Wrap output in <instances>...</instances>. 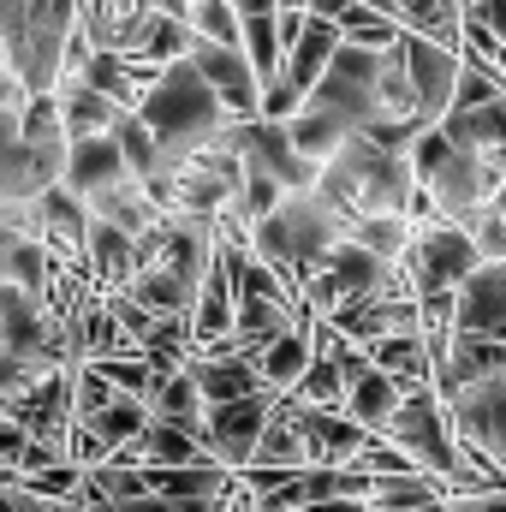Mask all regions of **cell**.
I'll use <instances>...</instances> for the list:
<instances>
[{"mask_svg":"<svg viewBox=\"0 0 506 512\" xmlns=\"http://www.w3.org/2000/svg\"><path fill=\"white\" fill-rule=\"evenodd\" d=\"M322 203L340 209V221H364V215H405L417 179H411V161L405 155H387L376 143H364L358 131L316 167V185H310Z\"/></svg>","mask_w":506,"mask_h":512,"instance_id":"obj_1","label":"cell"},{"mask_svg":"<svg viewBox=\"0 0 506 512\" xmlns=\"http://www.w3.org/2000/svg\"><path fill=\"white\" fill-rule=\"evenodd\" d=\"M149 137L161 143V167L173 173L185 155H197L215 131L227 126V108L215 102V90L197 78V66L191 60H173V66H161L155 72V84L143 90V102L131 108Z\"/></svg>","mask_w":506,"mask_h":512,"instance_id":"obj_2","label":"cell"},{"mask_svg":"<svg viewBox=\"0 0 506 512\" xmlns=\"http://www.w3.org/2000/svg\"><path fill=\"white\" fill-rule=\"evenodd\" d=\"M340 239H346V221H340L334 203H322L316 191H286L280 209L262 215V221L251 227V256L268 262V268L298 292V280L334 251Z\"/></svg>","mask_w":506,"mask_h":512,"instance_id":"obj_3","label":"cell"},{"mask_svg":"<svg viewBox=\"0 0 506 512\" xmlns=\"http://www.w3.org/2000/svg\"><path fill=\"white\" fill-rule=\"evenodd\" d=\"M72 30H78V0H24V12L0 36L6 72L18 78L24 96H48L60 84V60H66Z\"/></svg>","mask_w":506,"mask_h":512,"instance_id":"obj_4","label":"cell"},{"mask_svg":"<svg viewBox=\"0 0 506 512\" xmlns=\"http://www.w3.org/2000/svg\"><path fill=\"white\" fill-rule=\"evenodd\" d=\"M381 441H393V447H399L423 477H435V483H453V471H459V441H453V423H447L435 387H411V393L399 399V411L387 417Z\"/></svg>","mask_w":506,"mask_h":512,"instance_id":"obj_5","label":"cell"},{"mask_svg":"<svg viewBox=\"0 0 506 512\" xmlns=\"http://www.w3.org/2000/svg\"><path fill=\"white\" fill-rule=\"evenodd\" d=\"M387 274H393V262H381L370 256L364 245H352V239H340L334 251L322 256L304 280H298V304L310 310V316H334V310H346V304H358V298H370L387 286Z\"/></svg>","mask_w":506,"mask_h":512,"instance_id":"obj_6","label":"cell"},{"mask_svg":"<svg viewBox=\"0 0 506 512\" xmlns=\"http://www.w3.org/2000/svg\"><path fill=\"white\" fill-rule=\"evenodd\" d=\"M376 90H381V54L340 42L334 60H328V72L316 78V90H310L304 102H322V108H334L352 131H370L381 120V96Z\"/></svg>","mask_w":506,"mask_h":512,"instance_id":"obj_7","label":"cell"},{"mask_svg":"<svg viewBox=\"0 0 506 512\" xmlns=\"http://www.w3.org/2000/svg\"><path fill=\"white\" fill-rule=\"evenodd\" d=\"M483 256L471 245V233H459L453 221H429V227H411V245L399 256L411 292H453Z\"/></svg>","mask_w":506,"mask_h":512,"instance_id":"obj_8","label":"cell"},{"mask_svg":"<svg viewBox=\"0 0 506 512\" xmlns=\"http://www.w3.org/2000/svg\"><path fill=\"white\" fill-rule=\"evenodd\" d=\"M274 399L280 393H245V399H227V405H209L203 411V429H197V441H203V459H215L221 471H245L256 453V435H262V423H268V411H274Z\"/></svg>","mask_w":506,"mask_h":512,"instance_id":"obj_9","label":"cell"},{"mask_svg":"<svg viewBox=\"0 0 506 512\" xmlns=\"http://www.w3.org/2000/svg\"><path fill=\"white\" fill-rule=\"evenodd\" d=\"M215 137H221L245 167L268 173L280 191H310V185H316V167L286 143V126H274V120H227Z\"/></svg>","mask_w":506,"mask_h":512,"instance_id":"obj_10","label":"cell"},{"mask_svg":"<svg viewBox=\"0 0 506 512\" xmlns=\"http://www.w3.org/2000/svg\"><path fill=\"white\" fill-rule=\"evenodd\" d=\"M441 411H447L459 447H477V453H489V459L506 447V376L453 387V393L441 399Z\"/></svg>","mask_w":506,"mask_h":512,"instance_id":"obj_11","label":"cell"},{"mask_svg":"<svg viewBox=\"0 0 506 512\" xmlns=\"http://www.w3.org/2000/svg\"><path fill=\"white\" fill-rule=\"evenodd\" d=\"M399 66H405V84H411V102H417V120L423 126H441L447 120V102H453V78H459V54L441 48V42H423V36H405L399 30Z\"/></svg>","mask_w":506,"mask_h":512,"instance_id":"obj_12","label":"cell"},{"mask_svg":"<svg viewBox=\"0 0 506 512\" xmlns=\"http://www.w3.org/2000/svg\"><path fill=\"white\" fill-rule=\"evenodd\" d=\"M191 66H197V78L215 90V102L227 108V120H256V102H262V84H256L251 60H245V48H221V42H203V36H191V54H185Z\"/></svg>","mask_w":506,"mask_h":512,"instance_id":"obj_13","label":"cell"},{"mask_svg":"<svg viewBox=\"0 0 506 512\" xmlns=\"http://www.w3.org/2000/svg\"><path fill=\"white\" fill-rule=\"evenodd\" d=\"M453 334H477V340L506 346V262H477L453 286Z\"/></svg>","mask_w":506,"mask_h":512,"instance_id":"obj_14","label":"cell"},{"mask_svg":"<svg viewBox=\"0 0 506 512\" xmlns=\"http://www.w3.org/2000/svg\"><path fill=\"white\" fill-rule=\"evenodd\" d=\"M292 417H298V435H304V447H310V465H352L358 447L370 441L346 411H310V405H292Z\"/></svg>","mask_w":506,"mask_h":512,"instance_id":"obj_15","label":"cell"},{"mask_svg":"<svg viewBox=\"0 0 506 512\" xmlns=\"http://www.w3.org/2000/svg\"><path fill=\"white\" fill-rule=\"evenodd\" d=\"M114 179H131L126 155H120V143H114V131L66 143V173H60V185H66L72 197H90V191H102V185H114Z\"/></svg>","mask_w":506,"mask_h":512,"instance_id":"obj_16","label":"cell"},{"mask_svg":"<svg viewBox=\"0 0 506 512\" xmlns=\"http://www.w3.org/2000/svg\"><path fill=\"white\" fill-rule=\"evenodd\" d=\"M84 274H90L96 298L126 292V280L137 274V245H131V233L90 221V233H84Z\"/></svg>","mask_w":506,"mask_h":512,"instance_id":"obj_17","label":"cell"},{"mask_svg":"<svg viewBox=\"0 0 506 512\" xmlns=\"http://www.w3.org/2000/svg\"><path fill=\"white\" fill-rule=\"evenodd\" d=\"M84 203V215L90 221H102V227H120V233H149L155 221H161V209L149 203V191L137 185V179H114V185H102V191H90V197H78Z\"/></svg>","mask_w":506,"mask_h":512,"instance_id":"obj_18","label":"cell"},{"mask_svg":"<svg viewBox=\"0 0 506 512\" xmlns=\"http://www.w3.org/2000/svg\"><path fill=\"white\" fill-rule=\"evenodd\" d=\"M310 322H316V316L304 310V316H298V322L274 340V346H262V352H256V376H262V387H268V393H292V387H298V376L310 370V358H316Z\"/></svg>","mask_w":506,"mask_h":512,"instance_id":"obj_19","label":"cell"},{"mask_svg":"<svg viewBox=\"0 0 506 512\" xmlns=\"http://www.w3.org/2000/svg\"><path fill=\"white\" fill-rule=\"evenodd\" d=\"M48 96H54V114H60L66 143H78V137H102V131H114V120H120V108H114L108 96H96L84 78H60Z\"/></svg>","mask_w":506,"mask_h":512,"instance_id":"obj_20","label":"cell"},{"mask_svg":"<svg viewBox=\"0 0 506 512\" xmlns=\"http://www.w3.org/2000/svg\"><path fill=\"white\" fill-rule=\"evenodd\" d=\"M251 465H262V471H304V465H310V447H304V435H298V417H292V399H286V393L274 399V411H268V423H262V435H256Z\"/></svg>","mask_w":506,"mask_h":512,"instance_id":"obj_21","label":"cell"},{"mask_svg":"<svg viewBox=\"0 0 506 512\" xmlns=\"http://www.w3.org/2000/svg\"><path fill=\"white\" fill-rule=\"evenodd\" d=\"M185 376L203 393V411L227 405V399H245V393H262V376H256L251 358H185Z\"/></svg>","mask_w":506,"mask_h":512,"instance_id":"obj_22","label":"cell"},{"mask_svg":"<svg viewBox=\"0 0 506 512\" xmlns=\"http://www.w3.org/2000/svg\"><path fill=\"white\" fill-rule=\"evenodd\" d=\"M280 126H286V143H292L310 167H322V161L352 137V126H346L334 108H322V102H304V108H298L292 120H280Z\"/></svg>","mask_w":506,"mask_h":512,"instance_id":"obj_23","label":"cell"},{"mask_svg":"<svg viewBox=\"0 0 506 512\" xmlns=\"http://www.w3.org/2000/svg\"><path fill=\"white\" fill-rule=\"evenodd\" d=\"M441 137L453 149H471V155H506V96L483 102V108H465V114H447Z\"/></svg>","mask_w":506,"mask_h":512,"instance_id":"obj_24","label":"cell"},{"mask_svg":"<svg viewBox=\"0 0 506 512\" xmlns=\"http://www.w3.org/2000/svg\"><path fill=\"white\" fill-rule=\"evenodd\" d=\"M364 358H370V370L393 376L399 393L429 387V376H435V370H429V346H423V334H387V340H370Z\"/></svg>","mask_w":506,"mask_h":512,"instance_id":"obj_25","label":"cell"},{"mask_svg":"<svg viewBox=\"0 0 506 512\" xmlns=\"http://www.w3.org/2000/svg\"><path fill=\"white\" fill-rule=\"evenodd\" d=\"M399 399H405V393H399V382H393V376L364 370V376H352V382H346L340 411H346V417H352L364 435H381V429H387V417L399 411Z\"/></svg>","mask_w":506,"mask_h":512,"instance_id":"obj_26","label":"cell"},{"mask_svg":"<svg viewBox=\"0 0 506 512\" xmlns=\"http://www.w3.org/2000/svg\"><path fill=\"white\" fill-rule=\"evenodd\" d=\"M191 54V24L185 18H167V12H149L137 30H131V48L126 60H143V66H173V60H185Z\"/></svg>","mask_w":506,"mask_h":512,"instance_id":"obj_27","label":"cell"},{"mask_svg":"<svg viewBox=\"0 0 506 512\" xmlns=\"http://www.w3.org/2000/svg\"><path fill=\"white\" fill-rule=\"evenodd\" d=\"M143 405H149V417L155 423H173V429H203V393L197 382L185 376V370H173V376H155V387L143 393Z\"/></svg>","mask_w":506,"mask_h":512,"instance_id":"obj_28","label":"cell"},{"mask_svg":"<svg viewBox=\"0 0 506 512\" xmlns=\"http://www.w3.org/2000/svg\"><path fill=\"white\" fill-rule=\"evenodd\" d=\"M441 501H447V483H435L423 471L370 483V512H441Z\"/></svg>","mask_w":506,"mask_h":512,"instance_id":"obj_29","label":"cell"},{"mask_svg":"<svg viewBox=\"0 0 506 512\" xmlns=\"http://www.w3.org/2000/svg\"><path fill=\"white\" fill-rule=\"evenodd\" d=\"M143 423H149V405H143V399H126V393H114L96 417H84V429H90L108 453H120L126 441H137V435H143Z\"/></svg>","mask_w":506,"mask_h":512,"instance_id":"obj_30","label":"cell"},{"mask_svg":"<svg viewBox=\"0 0 506 512\" xmlns=\"http://www.w3.org/2000/svg\"><path fill=\"white\" fill-rule=\"evenodd\" d=\"M286 399H292V405H310V411H340V399H346V376H340V364H334L328 352H316L310 370L298 376V387H292Z\"/></svg>","mask_w":506,"mask_h":512,"instance_id":"obj_31","label":"cell"},{"mask_svg":"<svg viewBox=\"0 0 506 512\" xmlns=\"http://www.w3.org/2000/svg\"><path fill=\"white\" fill-rule=\"evenodd\" d=\"M346 239L364 245L370 256H381V262H399L405 245H411V221H405V215H364V221L346 227Z\"/></svg>","mask_w":506,"mask_h":512,"instance_id":"obj_32","label":"cell"},{"mask_svg":"<svg viewBox=\"0 0 506 512\" xmlns=\"http://www.w3.org/2000/svg\"><path fill=\"white\" fill-rule=\"evenodd\" d=\"M18 143H30V149H54V143H66L60 114H54V96H30V102H18Z\"/></svg>","mask_w":506,"mask_h":512,"instance_id":"obj_33","label":"cell"},{"mask_svg":"<svg viewBox=\"0 0 506 512\" xmlns=\"http://www.w3.org/2000/svg\"><path fill=\"white\" fill-rule=\"evenodd\" d=\"M191 36H203V42H221V48H239V18H233V6L227 0H191Z\"/></svg>","mask_w":506,"mask_h":512,"instance_id":"obj_34","label":"cell"},{"mask_svg":"<svg viewBox=\"0 0 506 512\" xmlns=\"http://www.w3.org/2000/svg\"><path fill=\"white\" fill-rule=\"evenodd\" d=\"M471 245H477L483 262H506V179H501V191L489 197V209L471 221Z\"/></svg>","mask_w":506,"mask_h":512,"instance_id":"obj_35","label":"cell"},{"mask_svg":"<svg viewBox=\"0 0 506 512\" xmlns=\"http://www.w3.org/2000/svg\"><path fill=\"white\" fill-rule=\"evenodd\" d=\"M506 96V84L495 72H483V66H471V60H459V78H453V102H447V114H465V108H483V102H495Z\"/></svg>","mask_w":506,"mask_h":512,"instance_id":"obj_36","label":"cell"},{"mask_svg":"<svg viewBox=\"0 0 506 512\" xmlns=\"http://www.w3.org/2000/svg\"><path fill=\"white\" fill-rule=\"evenodd\" d=\"M90 370L114 387V393H126V399H143V393L155 387V370L143 364V352H131V358H96Z\"/></svg>","mask_w":506,"mask_h":512,"instance_id":"obj_37","label":"cell"},{"mask_svg":"<svg viewBox=\"0 0 506 512\" xmlns=\"http://www.w3.org/2000/svg\"><path fill=\"white\" fill-rule=\"evenodd\" d=\"M24 429L12 423V417H0V471H18V453H24Z\"/></svg>","mask_w":506,"mask_h":512,"instance_id":"obj_38","label":"cell"},{"mask_svg":"<svg viewBox=\"0 0 506 512\" xmlns=\"http://www.w3.org/2000/svg\"><path fill=\"white\" fill-rule=\"evenodd\" d=\"M471 12H477V18H483L489 30H495V42H501V48H506V0H477Z\"/></svg>","mask_w":506,"mask_h":512,"instance_id":"obj_39","label":"cell"},{"mask_svg":"<svg viewBox=\"0 0 506 512\" xmlns=\"http://www.w3.org/2000/svg\"><path fill=\"white\" fill-rule=\"evenodd\" d=\"M18 143V108H0V155Z\"/></svg>","mask_w":506,"mask_h":512,"instance_id":"obj_40","label":"cell"},{"mask_svg":"<svg viewBox=\"0 0 506 512\" xmlns=\"http://www.w3.org/2000/svg\"><path fill=\"white\" fill-rule=\"evenodd\" d=\"M304 512H370V501H316V507Z\"/></svg>","mask_w":506,"mask_h":512,"instance_id":"obj_41","label":"cell"},{"mask_svg":"<svg viewBox=\"0 0 506 512\" xmlns=\"http://www.w3.org/2000/svg\"><path fill=\"white\" fill-rule=\"evenodd\" d=\"M364 6H370V12H381V18H393V12H399V0H364Z\"/></svg>","mask_w":506,"mask_h":512,"instance_id":"obj_42","label":"cell"},{"mask_svg":"<svg viewBox=\"0 0 506 512\" xmlns=\"http://www.w3.org/2000/svg\"><path fill=\"white\" fill-rule=\"evenodd\" d=\"M310 0H274V12H304Z\"/></svg>","mask_w":506,"mask_h":512,"instance_id":"obj_43","label":"cell"},{"mask_svg":"<svg viewBox=\"0 0 506 512\" xmlns=\"http://www.w3.org/2000/svg\"><path fill=\"white\" fill-rule=\"evenodd\" d=\"M495 465H501V471H506V447H501V453H495Z\"/></svg>","mask_w":506,"mask_h":512,"instance_id":"obj_44","label":"cell"},{"mask_svg":"<svg viewBox=\"0 0 506 512\" xmlns=\"http://www.w3.org/2000/svg\"><path fill=\"white\" fill-rule=\"evenodd\" d=\"M0 36H6V12H0Z\"/></svg>","mask_w":506,"mask_h":512,"instance_id":"obj_45","label":"cell"}]
</instances>
